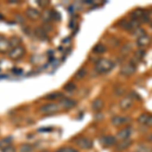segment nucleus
Instances as JSON below:
<instances>
[{"label": "nucleus", "mask_w": 152, "mask_h": 152, "mask_svg": "<svg viewBox=\"0 0 152 152\" xmlns=\"http://www.w3.org/2000/svg\"><path fill=\"white\" fill-rule=\"evenodd\" d=\"M115 63L110 59L102 58L95 63L94 70L99 74H104V73H109L112 69H114Z\"/></svg>", "instance_id": "1"}, {"label": "nucleus", "mask_w": 152, "mask_h": 152, "mask_svg": "<svg viewBox=\"0 0 152 152\" xmlns=\"http://www.w3.org/2000/svg\"><path fill=\"white\" fill-rule=\"evenodd\" d=\"M61 110V107L57 104H54V102H50V104H46L42 105L40 112L42 114L45 115H54L56 113H58Z\"/></svg>", "instance_id": "2"}, {"label": "nucleus", "mask_w": 152, "mask_h": 152, "mask_svg": "<svg viewBox=\"0 0 152 152\" xmlns=\"http://www.w3.org/2000/svg\"><path fill=\"white\" fill-rule=\"evenodd\" d=\"M24 53H26V49L23 46H18V47L10 49V51L8 52V57L11 60H19L20 58L23 57Z\"/></svg>", "instance_id": "3"}, {"label": "nucleus", "mask_w": 152, "mask_h": 152, "mask_svg": "<svg viewBox=\"0 0 152 152\" xmlns=\"http://www.w3.org/2000/svg\"><path fill=\"white\" fill-rule=\"evenodd\" d=\"M136 64L134 62H129V63H126L122 66L121 68V74L124 75V76H131L133 75L135 72H136Z\"/></svg>", "instance_id": "4"}, {"label": "nucleus", "mask_w": 152, "mask_h": 152, "mask_svg": "<svg viewBox=\"0 0 152 152\" xmlns=\"http://www.w3.org/2000/svg\"><path fill=\"white\" fill-rule=\"evenodd\" d=\"M76 145L78 147H80L81 149H90L94 145V143H92L91 139L89 138H86V137H81V138L77 139L76 140Z\"/></svg>", "instance_id": "5"}, {"label": "nucleus", "mask_w": 152, "mask_h": 152, "mask_svg": "<svg viewBox=\"0 0 152 152\" xmlns=\"http://www.w3.org/2000/svg\"><path fill=\"white\" fill-rule=\"evenodd\" d=\"M99 142L104 147H111L115 146L117 144V138L112 135H107V136H104L99 139Z\"/></svg>", "instance_id": "6"}, {"label": "nucleus", "mask_w": 152, "mask_h": 152, "mask_svg": "<svg viewBox=\"0 0 152 152\" xmlns=\"http://www.w3.org/2000/svg\"><path fill=\"white\" fill-rule=\"evenodd\" d=\"M76 104H77L76 100L72 99H68V97H63V99H61L59 100V105L65 110L73 109Z\"/></svg>", "instance_id": "7"}, {"label": "nucleus", "mask_w": 152, "mask_h": 152, "mask_svg": "<svg viewBox=\"0 0 152 152\" xmlns=\"http://www.w3.org/2000/svg\"><path fill=\"white\" fill-rule=\"evenodd\" d=\"M131 121V119L128 117H121V116H115L112 118L111 122L115 127H121L123 125L128 124Z\"/></svg>", "instance_id": "8"}, {"label": "nucleus", "mask_w": 152, "mask_h": 152, "mask_svg": "<svg viewBox=\"0 0 152 152\" xmlns=\"http://www.w3.org/2000/svg\"><path fill=\"white\" fill-rule=\"evenodd\" d=\"M132 134V128L131 127H126V128L121 129L119 132L117 133V139H119L120 141H123V140H127V139L130 138Z\"/></svg>", "instance_id": "9"}, {"label": "nucleus", "mask_w": 152, "mask_h": 152, "mask_svg": "<svg viewBox=\"0 0 152 152\" xmlns=\"http://www.w3.org/2000/svg\"><path fill=\"white\" fill-rule=\"evenodd\" d=\"M10 42L4 36H0V53H8L10 51Z\"/></svg>", "instance_id": "10"}, {"label": "nucleus", "mask_w": 152, "mask_h": 152, "mask_svg": "<svg viewBox=\"0 0 152 152\" xmlns=\"http://www.w3.org/2000/svg\"><path fill=\"white\" fill-rule=\"evenodd\" d=\"M133 105V99L131 96H127V97H124L120 100V104H119V107L121 110L123 111H127L129 110L130 107Z\"/></svg>", "instance_id": "11"}, {"label": "nucleus", "mask_w": 152, "mask_h": 152, "mask_svg": "<svg viewBox=\"0 0 152 152\" xmlns=\"http://www.w3.org/2000/svg\"><path fill=\"white\" fill-rule=\"evenodd\" d=\"M150 44H151V38L148 35H145V34L138 37V39H137V45L140 48L147 47V46H149Z\"/></svg>", "instance_id": "12"}, {"label": "nucleus", "mask_w": 152, "mask_h": 152, "mask_svg": "<svg viewBox=\"0 0 152 152\" xmlns=\"http://www.w3.org/2000/svg\"><path fill=\"white\" fill-rule=\"evenodd\" d=\"M26 18H31V19H38L39 18H40V11L38 10V9L36 8H33V7H28V9L26 10Z\"/></svg>", "instance_id": "13"}, {"label": "nucleus", "mask_w": 152, "mask_h": 152, "mask_svg": "<svg viewBox=\"0 0 152 152\" xmlns=\"http://www.w3.org/2000/svg\"><path fill=\"white\" fill-rule=\"evenodd\" d=\"M132 143H133V141L131 140V139H127V140H123L121 141L120 143H117L116 144V148L118 151H122V150H125V149H127L128 147H130L132 145Z\"/></svg>", "instance_id": "14"}, {"label": "nucleus", "mask_w": 152, "mask_h": 152, "mask_svg": "<svg viewBox=\"0 0 152 152\" xmlns=\"http://www.w3.org/2000/svg\"><path fill=\"white\" fill-rule=\"evenodd\" d=\"M104 100H102V99H95L94 102H92V104H91L92 110L95 111V112L102 111V110L104 109Z\"/></svg>", "instance_id": "15"}, {"label": "nucleus", "mask_w": 152, "mask_h": 152, "mask_svg": "<svg viewBox=\"0 0 152 152\" xmlns=\"http://www.w3.org/2000/svg\"><path fill=\"white\" fill-rule=\"evenodd\" d=\"M41 18L45 23H49L53 19V10H45L42 13Z\"/></svg>", "instance_id": "16"}, {"label": "nucleus", "mask_w": 152, "mask_h": 152, "mask_svg": "<svg viewBox=\"0 0 152 152\" xmlns=\"http://www.w3.org/2000/svg\"><path fill=\"white\" fill-rule=\"evenodd\" d=\"M64 97V95H63L62 92H52V94H48L47 96H46V99H49V100H56V99H59L60 100L61 99H63Z\"/></svg>", "instance_id": "17"}, {"label": "nucleus", "mask_w": 152, "mask_h": 152, "mask_svg": "<svg viewBox=\"0 0 152 152\" xmlns=\"http://www.w3.org/2000/svg\"><path fill=\"white\" fill-rule=\"evenodd\" d=\"M105 51H107V47L104 45V44H97V45H95L94 49H92V52L94 54H104L105 53Z\"/></svg>", "instance_id": "18"}, {"label": "nucleus", "mask_w": 152, "mask_h": 152, "mask_svg": "<svg viewBox=\"0 0 152 152\" xmlns=\"http://www.w3.org/2000/svg\"><path fill=\"white\" fill-rule=\"evenodd\" d=\"M9 145H12V137H5L0 140V149L1 150Z\"/></svg>", "instance_id": "19"}, {"label": "nucleus", "mask_w": 152, "mask_h": 152, "mask_svg": "<svg viewBox=\"0 0 152 152\" xmlns=\"http://www.w3.org/2000/svg\"><path fill=\"white\" fill-rule=\"evenodd\" d=\"M136 152H152V147L146 145V144L141 143L137 146Z\"/></svg>", "instance_id": "20"}, {"label": "nucleus", "mask_w": 152, "mask_h": 152, "mask_svg": "<svg viewBox=\"0 0 152 152\" xmlns=\"http://www.w3.org/2000/svg\"><path fill=\"white\" fill-rule=\"evenodd\" d=\"M131 49H132V46L130 44H127L125 45L121 50V55H124V56H128L130 52H131Z\"/></svg>", "instance_id": "21"}, {"label": "nucleus", "mask_w": 152, "mask_h": 152, "mask_svg": "<svg viewBox=\"0 0 152 152\" xmlns=\"http://www.w3.org/2000/svg\"><path fill=\"white\" fill-rule=\"evenodd\" d=\"M87 74V72H86V69L85 68H81V69H79L76 72V74H75V78L76 79H81V78L84 77L85 75Z\"/></svg>", "instance_id": "22"}, {"label": "nucleus", "mask_w": 152, "mask_h": 152, "mask_svg": "<svg viewBox=\"0 0 152 152\" xmlns=\"http://www.w3.org/2000/svg\"><path fill=\"white\" fill-rule=\"evenodd\" d=\"M34 149V146L31 144H23L20 147V152H31Z\"/></svg>", "instance_id": "23"}, {"label": "nucleus", "mask_w": 152, "mask_h": 152, "mask_svg": "<svg viewBox=\"0 0 152 152\" xmlns=\"http://www.w3.org/2000/svg\"><path fill=\"white\" fill-rule=\"evenodd\" d=\"M148 118H149V115L142 114L141 116L138 118V123L139 124H142V125H145L146 122H147V120H148Z\"/></svg>", "instance_id": "24"}, {"label": "nucleus", "mask_w": 152, "mask_h": 152, "mask_svg": "<svg viewBox=\"0 0 152 152\" xmlns=\"http://www.w3.org/2000/svg\"><path fill=\"white\" fill-rule=\"evenodd\" d=\"M75 84L73 82H69V83H67V84L64 86V89L65 90H67V91H73V90H75Z\"/></svg>", "instance_id": "25"}, {"label": "nucleus", "mask_w": 152, "mask_h": 152, "mask_svg": "<svg viewBox=\"0 0 152 152\" xmlns=\"http://www.w3.org/2000/svg\"><path fill=\"white\" fill-rule=\"evenodd\" d=\"M1 151L2 152H15V148H14L12 145H9V146L5 147L4 149H2Z\"/></svg>", "instance_id": "26"}, {"label": "nucleus", "mask_w": 152, "mask_h": 152, "mask_svg": "<svg viewBox=\"0 0 152 152\" xmlns=\"http://www.w3.org/2000/svg\"><path fill=\"white\" fill-rule=\"evenodd\" d=\"M38 4L40 5L42 8H46V7H48L49 5H50V2L49 1H38Z\"/></svg>", "instance_id": "27"}, {"label": "nucleus", "mask_w": 152, "mask_h": 152, "mask_svg": "<svg viewBox=\"0 0 152 152\" xmlns=\"http://www.w3.org/2000/svg\"><path fill=\"white\" fill-rule=\"evenodd\" d=\"M145 125H147L148 127H152V115H151V116H149L148 120H147V122H146Z\"/></svg>", "instance_id": "28"}, {"label": "nucleus", "mask_w": 152, "mask_h": 152, "mask_svg": "<svg viewBox=\"0 0 152 152\" xmlns=\"http://www.w3.org/2000/svg\"><path fill=\"white\" fill-rule=\"evenodd\" d=\"M65 152H79V151L76 150L74 148H69V147H67V148H65Z\"/></svg>", "instance_id": "29"}, {"label": "nucleus", "mask_w": 152, "mask_h": 152, "mask_svg": "<svg viewBox=\"0 0 152 152\" xmlns=\"http://www.w3.org/2000/svg\"><path fill=\"white\" fill-rule=\"evenodd\" d=\"M147 141L152 142V134H150V135H148V136H147Z\"/></svg>", "instance_id": "30"}, {"label": "nucleus", "mask_w": 152, "mask_h": 152, "mask_svg": "<svg viewBox=\"0 0 152 152\" xmlns=\"http://www.w3.org/2000/svg\"><path fill=\"white\" fill-rule=\"evenodd\" d=\"M57 152H65V147H63V148H60Z\"/></svg>", "instance_id": "31"}, {"label": "nucleus", "mask_w": 152, "mask_h": 152, "mask_svg": "<svg viewBox=\"0 0 152 152\" xmlns=\"http://www.w3.org/2000/svg\"><path fill=\"white\" fill-rule=\"evenodd\" d=\"M40 152H50V151H48V150H43V151H40Z\"/></svg>", "instance_id": "32"}]
</instances>
